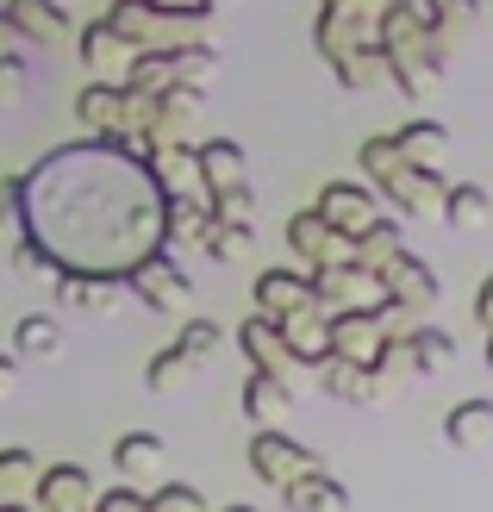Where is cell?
I'll return each mask as SVG.
<instances>
[{"mask_svg": "<svg viewBox=\"0 0 493 512\" xmlns=\"http://www.w3.org/2000/svg\"><path fill=\"white\" fill-rule=\"evenodd\" d=\"M206 7H231V0H206Z\"/></svg>", "mask_w": 493, "mask_h": 512, "instance_id": "cell-49", "label": "cell"}, {"mask_svg": "<svg viewBox=\"0 0 493 512\" xmlns=\"http://www.w3.org/2000/svg\"><path fill=\"white\" fill-rule=\"evenodd\" d=\"M288 250H294V263H306V275L313 269H331V263H350L356 256V238H344L337 225H325V213H294L288 219Z\"/></svg>", "mask_w": 493, "mask_h": 512, "instance_id": "cell-5", "label": "cell"}, {"mask_svg": "<svg viewBox=\"0 0 493 512\" xmlns=\"http://www.w3.org/2000/svg\"><path fill=\"white\" fill-rule=\"evenodd\" d=\"M13 375H19V356H13L7 344H0V394H7V388H13Z\"/></svg>", "mask_w": 493, "mask_h": 512, "instance_id": "cell-44", "label": "cell"}, {"mask_svg": "<svg viewBox=\"0 0 493 512\" xmlns=\"http://www.w3.org/2000/svg\"><path fill=\"white\" fill-rule=\"evenodd\" d=\"M25 88H32V63H25L19 50H7V57H0V100H19Z\"/></svg>", "mask_w": 493, "mask_h": 512, "instance_id": "cell-38", "label": "cell"}, {"mask_svg": "<svg viewBox=\"0 0 493 512\" xmlns=\"http://www.w3.org/2000/svg\"><path fill=\"white\" fill-rule=\"evenodd\" d=\"M431 7L444 13V25H456V19L469 25V19H475V0H431Z\"/></svg>", "mask_w": 493, "mask_h": 512, "instance_id": "cell-42", "label": "cell"}, {"mask_svg": "<svg viewBox=\"0 0 493 512\" xmlns=\"http://www.w3.org/2000/svg\"><path fill=\"white\" fill-rule=\"evenodd\" d=\"M13 44H19V38H13V25H7V19H0V57H7V50H13Z\"/></svg>", "mask_w": 493, "mask_h": 512, "instance_id": "cell-45", "label": "cell"}, {"mask_svg": "<svg viewBox=\"0 0 493 512\" xmlns=\"http://www.w3.org/2000/svg\"><path fill=\"white\" fill-rule=\"evenodd\" d=\"M238 350H244L250 369H269V375H288V381H294V369H306L288 350V338H281V319H269V313H250L238 325Z\"/></svg>", "mask_w": 493, "mask_h": 512, "instance_id": "cell-11", "label": "cell"}, {"mask_svg": "<svg viewBox=\"0 0 493 512\" xmlns=\"http://www.w3.org/2000/svg\"><path fill=\"white\" fill-rule=\"evenodd\" d=\"M0 19H7V7H0Z\"/></svg>", "mask_w": 493, "mask_h": 512, "instance_id": "cell-50", "label": "cell"}, {"mask_svg": "<svg viewBox=\"0 0 493 512\" xmlns=\"http://www.w3.org/2000/svg\"><path fill=\"white\" fill-rule=\"evenodd\" d=\"M175 344H181V356H194V363H213L219 344H225V331H219V319H188L175 331Z\"/></svg>", "mask_w": 493, "mask_h": 512, "instance_id": "cell-35", "label": "cell"}, {"mask_svg": "<svg viewBox=\"0 0 493 512\" xmlns=\"http://www.w3.org/2000/svg\"><path fill=\"white\" fill-rule=\"evenodd\" d=\"M0 194L19 200L25 238L57 256V269L132 275L150 250L169 244V188L150 175V157L132 138L50 150L25 175H7Z\"/></svg>", "mask_w": 493, "mask_h": 512, "instance_id": "cell-1", "label": "cell"}, {"mask_svg": "<svg viewBox=\"0 0 493 512\" xmlns=\"http://www.w3.org/2000/svg\"><path fill=\"white\" fill-rule=\"evenodd\" d=\"M150 157V175L181 194V188H200V144H157V150H144Z\"/></svg>", "mask_w": 493, "mask_h": 512, "instance_id": "cell-26", "label": "cell"}, {"mask_svg": "<svg viewBox=\"0 0 493 512\" xmlns=\"http://www.w3.org/2000/svg\"><path fill=\"white\" fill-rule=\"evenodd\" d=\"M13 269H19V275H32V281H50V288H57V275H63V269H57V256H50L44 244H32V238H19V244H13Z\"/></svg>", "mask_w": 493, "mask_h": 512, "instance_id": "cell-36", "label": "cell"}, {"mask_svg": "<svg viewBox=\"0 0 493 512\" xmlns=\"http://www.w3.org/2000/svg\"><path fill=\"white\" fill-rule=\"evenodd\" d=\"M225 512H256V506H225Z\"/></svg>", "mask_w": 493, "mask_h": 512, "instance_id": "cell-48", "label": "cell"}, {"mask_svg": "<svg viewBox=\"0 0 493 512\" xmlns=\"http://www.w3.org/2000/svg\"><path fill=\"white\" fill-rule=\"evenodd\" d=\"M250 469H256V481H263V488H288V481H300L306 469H325L319 463V450H306L300 438H288V431L281 425H263L250 438Z\"/></svg>", "mask_w": 493, "mask_h": 512, "instance_id": "cell-4", "label": "cell"}, {"mask_svg": "<svg viewBox=\"0 0 493 512\" xmlns=\"http://www.w3.org/2000/svg\"><path fill=\"white\" fill-rule=\"evenodd\" d=\"M487 369H493V338H487Z\"/></svg>", "mask_w": 493, "mask_h": 512, "instance_id": "cell-47", "label": "cell"}, {"mask_svg": "<svg viewBox=\"0 0 493 512\" xmlns=\"http://www.w3.org/2000/svg\"><path fill=\"white\" fill-rule=\"evenodd\" d=\"M313 375H319V394L344 400V406H375L387 394L375 363H350V356H325V363H313Z\"/></svg>", "mask_w": 493, "mask_h": 512, "instance_id": "cell-16", "label": "cell"}, {"mask_svg": "<svg viewBox=\"0 0 493 512\" xmlns=\"http://www.w3.org/2000/svg\"><path fill=\"white\" fill-rule=\"evenodd\" d=\"M38 475H44V469H38V456H32V450H19V444H13V450H0V506L19 500V494H32V488H38Z\"/></svg>", "mask_w": 493, "mask_h": 512, "instance_id": "cell-34", "label": "cell"}, {"mask_svg": "<svg viewBox=\"0 0 493 512\" xmlns=\"http://www.w3.org/2000/svg\"><path fill=\"white\" fill-rule=\"evenodd\" d=\"M194 375H200V363H194V356H181V344H163V350L144 363L150 394H175V388H188Z\"/></svg>", "mask_w": 493, "mask_h": 512, "instance_id": "cell-30", "label": "cell"}, {"mask_svg": "<svg viewBox=\"0 0 493 512\" xmlns=\"http://www.w3.org/2000/svg\"><path fill=\"white\" fill-rule=\"evenodd\" d=\"M356 157H362V182H375V194L394 200L400 219H437V213H444V188L450 182L437 169L412 163L394 138H362Z\"/></svg>", "mask_w": 493, "mask_h": 512, "instance_id": "cell-2", "label": "cell"}, {"mask_svg": "<svg viewBox=\"0 0 493 512\" xmlns=\"http://www.w3.org/2000/svg\"><path fill=\"white\" fill-rule=\"evenodd\" d=\"M7 7V25H13V38L19 44H63L75 38V19L63 0H0Z\"/></svg>", "mask_w": 493, "mask_h": 512, "instance_id": "cell-14", "label": "cell"}, {"mask_svg": "<svg viewBox=\"0 0 493 512\" xmlns=\"http://www.w3.org/2000/svg\"><path fill=\"white\" fill-rule=\"evenodd\" d=\"M57 350H63L57 313H25V319L13 325V356H19V363H50Z\"/></svg>", "mask_w": 493, "mask_h": 512, "instance_id": "cell-25", "label": "cell"}, {"mask_svg": "<svg viewBox=\"0 0 493 512\" xmlns=\"http://www.w3.org/2000/svg\"><path fill=\"white\" fill-rule=\"evenodd\" d=\"M381 294H394V300H406L412 313H419V306H431V300H437V275H431V263H425V256L400 250L394 263L381 269Z\"/></svg>", "mask_w": 493, "mask_h": 512, "instance_id": "cell-20", "label": "cell"}, {"mask_svg": "<svg viewBox=\"0 0 493 512\" xmlns=\"http://www.w3.org/2000/svg\"><path fill=\"white\" fill-rule=\"evenodd\" d=\"M475 325H481L487 338H493V275L481 281V294H475Z\"/></svg>", "mask_w": 493, "mask_h": 512, "instance_id": "cell-41", "label": "cell"}, {"mask_svg": "<svg viewBox=\"0 0 493 512\" xmlns=\"http://www.w3.org/2000/svg\"><path fill=\"white\" fill-rule=\"evenodd\" d=\"M406 350H412V369H419V375H437V369L456 363V338H450V331H437V325H412L406 331Z\"/></svg>", "mask_w": 493, "mask_h": 512, "instance_id": "cell-29", "label": "cell"}, {"mask_svg": "<svg viewBox=\"0 0 493 512\" xmlns=\"http://www.w3.org/2000/svg\"><path fill=\"white\" fill-rule=\"evenodd\" d=\"M394 144L406 150L412 163H425V169H437V150L450 144V132H444V125H437V119H406L400 132H394Z\"/></svg>", "mask_w": 493, "mask_h": 512, "instance_id": "cell-33", "label": "cell"}, {"mask_svg": "<svg viewBox=\"0 0 493 512\" xmlns=\"http://www.w3.org/2000/svg\"><path fill=\"white\" fill-rule=\"evenodd\" d=\"M150 512H206V500H200L194 481H169V488L150 494Z\"/></svg>", "mask_w": 493, "mask_h": 512, "instance_id": "cell-37", "label": "cell"}, {"mask_svg": "<svg viewBox=\"0 0 493 512\" xmlns=\"http://www.w3.org/2000/svg\"><path fill=\"white\" fill-rule=\"evenodd\" d=\"M281 338H288V350L313 369V363L331 356V313L319 300H306V306H294V313H281Z\"/></svg>", "mask_w": 493, "mask_h": 512, "instance_id": "cell-17", "label": "cell"}, {"mask_svg": "<svg viewBox=\"0 0 493 512\" xmlns=\"http://www.w3.org/2000/svg\"><path fill=\"white\" fill-rule=\"evenodd\" d=\"M281 500H288V512H350V488L331 469H306L300 481L281 488Z\"/></svg>", "mask_w": 493, "mask_h": 512, "instance_id": "cell-22", "label": "cell"}, {"mask_svg": "<svg viewBox=\"0 0 493 512\" xmlns=\"http://www.w3.org/2000/svg\"><path fill=\"white\" fill-rule=\"evenodd\" d=\"M125 288H132V300H138V306H150L157 319H169L175 306H181V294H188V275H181V263H175L169 250H150L144 263L125 275Z\"/></svg>", "mask_w": 493, "mask_h": 512, "instance_id": "cell-6", "label": "cell"}, {"mask_svg": "<svg viewBox=\"0 0 493 512\" xmlns=\"http://www.w3.org/2000/svg\"><path fill=\"white\" fill-rule=\"evenodd\" d=\"M213 213H219V219H244V225H256L250 182H244V188H219V194H213Z\"/></svg>", "mask_w": 493, "mask_h": 512, "instance_id": "cell-39", "label": "cell"}, {"mask_svg": "<svg viewBox=\"0 0 493 512\" xmlns=\"http://www.w3.org/2000/svg\"><path fill=\"white\" fill-rule=\"evenodd\" d=\"M213 194H206V188H181V194H169V238L181 244V238H206V232H213Z\"/></svg>", "mask_w": 493, "mask_h": 512, "instance_id": "cell-23", "label": "cell"}, {"mask_svg": "<svg viewBox=\"0 0 493 512\" xmlns=\"http://www.w3.org/2000/svg\"><path fill=\"white\" fill-rule=\"evenodd\" d=\"M244 419L263 431V425H281L288 419V406H294V381L288 375H269V369H250L244 375Z\"/></svg>", "mask_w": 493, "mask_h": 512, "instance_id": "cell-18", "label": "cell"}, {"mask_svg": "<svg viewBox=\"0 0 493 512\" xmlns=\"http://www.w3.org/2000/svg\"><path fill=\"white\" fill-rule=\"evenodd\" d=\"M75 119H82L94 138H125V125H132V88L125 82H88L75 94Z\"/></svg>", "mask_w": 493, "mask_h": 512, "instance_id": "cell-12", "label": "cell"}, {"mask_svg": "<svg viewBox=\"0 0 493 512\" xmlns=\"http://www.w3.org/2000/svg\"><path fill=\"white\" fill-rule=\"evenodd\" d=\"M94 512H150V494H138V488H113V494L94 500Z\"/></svg>", "mask_w": 493, "mask_h": 512, "instance_id": "cell-40", "label": "cell"}, {"mask_svg": "<svg viewBox=\"0 0 493 512\" xmlns=\"http://www.w3.org/2000/svg\"><path fill=\"white\" fill-rule=\"evenodd\" d=\"M387 338H400V331H387L375 306H344V313H331V356L375 363V350H381Z\"/></svg>", "mask_w": 493, "mask_h": 512, "instance_id": "cell-10", "label": "cell"}, {"mask_svg": "<svg viewBox=\"0 0 493 512\" xmlns=\"http://www.w3.org/2000/svg\"><path fill=\"white\" fill-rule=\"evenodd\" d=\"M38 500V512H94V475L82 469V463H50L44 475H38V488H32Z\"/></svg>", "mask_w": 493, "mask_h": 512, "instance_id": "cell-15", "label": "cell"}, {"mask_svg": "<svg viewBox=\"0 0 493 512\" xmlns=\"http://www.w3.org/2000/svg\"><path fill=\"white\" fill-rule=\"evenodd\" d=\"M82 63H88V82H125L132 75V57H138V44L119 32L113 19H94V25H82Z\"/></svg>", "mask_w": 493, "mask_h": 512, "instance_id": "cell-7", "label": "cell"}, {"mask_svg": "<svg viewBox=\"0 0 493 512\" xmlns=\"http://www.w3.org/2000/svg\"><path fill=\"white\" fill-rule=\"evenodd\" d=\"M250 294H256V313L281 319V313H294V306L313 300V275H306V269H263Z\"/></svg>", "mask_w": 493, "mask_h": 512, "instance_id": "cell-21", "label": "cell"}, {"mask_svg": "<svg viewBox=\"0 0 493 512\" xmlns=\"http://www.w3.org/2000/svg\"><path fill=\"white\" fill-rule=\"evenodd\" d=\"M313 300L325 313H344V306H375L381 300V275L362 269L356 256L350 263H331V269H313Z\"/></svg>", "mask_w": 493, "mask_h": 512, "instance_id": "cell-9", "label": "cell"}, {"mask_svg": "<svg viewBox=\"0 0 493 512\" xmlns=\"http://www.w3.org/2000/svg\"><path fill=\"white\" fill-rule=\"evenodd\" d=\"M57 300L69 306V313H119L125 300H132V288H125V275H82V269H63L57 275Z\"/></svg>", "mask_w": 493, "mask_h": 512, "instance_id": "cell-13", "label": "cell"}, {"mask_svg": "<svg viewBox=\"0 0 493 512\" xmlns=\"http://www.w3.org/2000/svg\"><path fill=\"white\" fill-rule=\"evenodd\" d=\"M444 225H456V232H481V225L493 219V194L481 182H450L444 188V213H437Z\"/></svg>", "mask_w": 493, "mask_h": 512, "instance_id": "cell-27", "label": "cell"}, {"mask_svg": "<svg viewBox=\"0 0 493 512\" xmlns=\"http://www.w3.org/2000/svg\"><path fill=\"white\" fill-rule=\"evenodd\" d=\"M13 219H19V200H13V194H0V244H7V232H13Z\"/></svg>", "mask_w": 493, "mask_h": 512, "instance_id": "cell-43", "label": "cell"}, {"mask_svg": "<svg viewBox=\"0 0 493 512\" xmlns=\"http://www.w3.org/2000/svg\"><path fill=\"white\" fill-rule=\"evenodd\" d=\"M0 512H38V506H25V500H7V506H0Z\"/></svg>", "mask_w": 493, "mask_h": 512, "instance_id": "cell-46", "label": "cell"}, {"mask_svg": "<svg viewBox=\"0 0 493 512\" xmlns=\"http://www.w3.org/2000/svg\"><path fill=\"white\" fill-rule=\"evenodd\" d=\"M400 250H406V238H400V225H394V219H375L369 232L356 238V263L381 275V269H387V263H394V256H400Z\"/></svg>", "mask_w": 493, "mask_h": 512, "instance_id": "cell-32", "label": "cell"}, {"mask_svg": "<svg viewBox=\"0 0 493 512\" xmlns=\"http://www.w3.org/2000/svg\"><path fill=\"white\" fill-rule=\"evenodd\" d=\"M250 182V157L238 138H200V188L219 194V188H244Z\"/></svg>", "mask_w": 493, "mask_h": 512, "instance_id": "cell-19", "label": "cell"}, {"mask_svg": "<svg viewBox=\"0 0 493 512\" xmlns=\"http://www.w3.org/2000/svg\"><path fill=\"white\" fill-rule=\"evenodd\" d=\"M250 244H256V225H244V219H213V232L200 238V250L213 256V263H244Z\"/></svg>", "mask_w": 493, "mask_h": 512, "instance_id": "cell-31", "label": "cell"}, {"mask_svg": "<svg viewBox=\"0 0 493 512\" xmlns=\"http://www.w3.org/2000/svg\"><path fill=\"white\" fill-rule=\"evenodd\" d=\"M444 438L456 450H475L493 438V400H456L450 406V419H444Z\"/></svg>", "mask_w": 493, "mask_h": 512, "instance_id": "cell-28", "label": "cell"}, {"mask_svg": "<svg viewBox=\"0 0 493 512\" xmlns=\"http://www.w3.org/2000/svg\"><path fill=\"white\" fill-rule=\"evenodd\" d=\"M163 438H157V431H125V438L113 444V469L125 475V481H150V475H157L163 469Z\"/></svg>", "mask_w": 493, "mask_h": 512, "instance_id": "cell-24", "label": "cell"}, {"mask_svg": "<svg viewBox=\"0 0 493 512\" xmlns=\"http://www.w3.org/2000/svg\"><path fill=\"white\" fill-rule=\"evenodd\" d=\"M319 213L344 238H362L381 219V194H375V182H325L319 188Z\"/></svg>", "mask_w": 493, "mask_h": 512, "instance_id": "cell-8", "label": "cell"}, {"mask_svg": "<svg viewBox=\"0 0 493 512\" xmlns=\"http://www.w3.org/2000/svg\"><path fill=\"white\" fill-rule=\"evenodd\" d=\"M157 144H200V88H163L150 94V113H144V132L138 150H157Z\"/></svg>", "mask_w": 493, "mask_h": 512, "instance_id": "cell-3", "label": "cell"}]
</instances>
